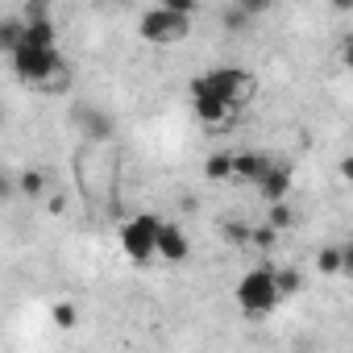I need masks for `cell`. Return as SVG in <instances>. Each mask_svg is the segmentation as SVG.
Returning <instances> with one entry per match:
<instances>
[{"label":"cell","instance_id":"cell-3","mask_svg":"<svg viewBox=\"0 0 353 353\" xmlns=\"http://www.w3.org/2000/svg\"><path fill=\"white\" fill-rule=\"evenodd\" d=\"M137 34H141V42H150V46H179V42L192 34V13H174V9H166V5H154L150 13H141Z\"/></svg>","mask_w":353,"mask_h":353},{"label":"cell","instance_id":"cell-9","mask_svg":"<svg viewBox=\"0 0 353 353\" xmlns=\"http://www.w3.org/2000/svg\"><path fill=\"white\" fill-rule=\"evenodd\" d=\"M233 170H237V150H216L204 162V179L208 183H233Z\"/></svg>","mask_w":353,"mask_h":353},{"label":"cell","instance_id":"cell-21","mask_svg":"<svg viewBox=\"0 0 353 353\" xmlns=\"http://www.w3.org/2000/svg\"><path fill=\"white\" fill-rule=\"evenodd\" d=\"M336 54H341V67H345V71H353V34H345V38H341Z\"/></svg>","mask_w":353,"mask_h":353},{"label":"cell","instance_id":"cell-11","mask_svg":"<svg viewBox=\"0 0 353 353\" xmlns=\"http://www.w3.org/2000/svg\"><path fill=\"white\" fill-rule=\"evenodd\" d=\"M21 42H26V17H9L5 26H0V50L13 54Z\"/></svg>","mask_w":353,"mask_h":353},{"label":"cell","instance_id":"cell-4","mask_svg":"<svg viewBox=\"0 0 353 353\" xmlns=\"http://www.w3.org/2000/svg\"><path fill=\"white\" fill-rule=\"evenodd\" d=\"M200 83L212 88V92H216L225 104H233L237 112L258 96V79H254V71H245V67H212V71L200 75Z\"/></svg>","mask_w":353,"mask_h":353},{"label":"cell","instance_id":"cell-5","mask_svg":"<svg viewBox=\"0 0 353 353\" xmlns=\"http://www.w3.org/2000/svg\"><path fill=\"white\" fill-rule=\"evenodd\" d=\"M188 88H192V112H196V121H204L208 129H221L225 121H233V117H237V108H233V104H225L212 88H204V83H200V75H196Z\"/></svg>","mask_w":353,"mask_h":353},{"label":"cell","instance_id":"cell-7","mask_svg":"<svg viewBox=\"0 0 353 353\" xmlns=\"http://www.w3.org/2000/svg\"><path fill=\"white\" fill-rule=\"evenodd\" d=\"M192 258V237L183 233V225H174V221H162V233H158V262H170V266H179Z\"/></svg>","mask_w":353,"mask_h":353},{"label":"cell","instance_id":"cell-15","mask_svg":"<svg viewBox=\"0 0 353 353\" xmlns=\"http://www.w3.org/2000/svg\"><path fill=\"white\" fill-rule=\"evenodd\" d=\"M266 221H270V225H274L279 233H287V229H291V225H295L299 216H295V208H291L287 200H279V204H266Z\"/></svg>","mask_w":353,"mask_h":353},{"label":"cell","instance_id":"cell-10","mask_svg":"<svg viewBox=\"0 0 353 353\" xmlns=\"http://www.w3.org/2000/svg\"><path fill=\"white\" fill-rule=\"evenodd\" d=\"M316 270H320L324 279H345V245H320Z\"/></svg>","mask_w":353,"mask_h":353},{"label":"cell","instance_id":"cell-20","mask_svg":"<svg viewBox=\"0 0 353 353\" xmlns=\"http://www.w3.org/2000/svg\"><path fill=\"white\" fill-rule=\"evenodd\" d=\"M237 5H241V9H245V13H250L254 21H258V17H266V13H270V9L279 5V0H237Z\"/></svg>","mask_w":353,"mask_h":353},{"label":"cell","instance_id":"cell-2","mask_svg":"<svg viewBox=\"0 0 353 353\" xmlns=\"http://www.w3.org/2000/svg\"><path fill=\"white\" fill-rule=\"evenodd\" d=\"M158 233H162V216L158 212H133L121 221L117 229V245L133 266H150L158 262Z\"/></svg>","mask_w":353,"mask_h":353},{"label":"cell","instance_id":"cell-23","mask_svg":"<svg viewBox=\"0 0 353 353\" xmlns=\"http://www.w3.org/2000/svg\"><path fill=\"white\" fill-rule=\"evenodd\" d=\"M336 170H341V183H345V188H353V154H345Z\"/></svg>","mask_w":353,"mask_h":353},{"label":"cell","instance_id":"cell-18","mask_svg":"<svg viewBox=\"0 0 353 353\" xmlns=\"http://www.w3.org/2000/svg\"><path fill=\"white\" fill-rule=\"evenodd\" d=\"M279 287H283V299L287 295H299L303 291V274L295 266H279Z\"/></svg>","mask_w":353,"mask_h":353},{"label":"cell","instance_id":"cell-26","mask_svg":"<svg viewBox=\"0 0 353 353\" xmlns=\"http://www.w3.org/2000/svg\"><path fill=\"white\" fill-rule=\"evenodd\" d=\"M104 5H112V9H125V5H133V0H104Z\"/></svg>","mask_w":353,"mask_h":353},{"label":"cell","instance_id":"cell-17","mask_svg":"<svg viewBox=\"0 0 353 353\" xmlns=\"http://www.w3.org/2000/svg\"><path fill=\"white\" fill-rule=\"evenodd\" d=\"M279 245V229L270 225V221H262V225H254V237H250V250H274Z\"/></svg>","mask_w":353,"mask_h":353},{"label":"cell","instance_id":"cell-12","mask_svg":"<svg viewBox=\"0 0 353 353\" xmlns=\"http://www.w3.org/2000/svg\"><path fill=\"white\" fill-rule=\"evenodd\" d=\"M83 129H88V137L100 145V141H112V121L104 117V112H96V108H83Z\"/></svg>","mask_w":353,"mask_h":353},{"label":"cell","instance_id":"cell-14","mask_svg":"<svg viewBox=\"0 0 353 353\" xmlns=\"http://www.w3.org/2000/svg\"><path fill=\"white\" fill-rule=\"evenodd\" d=\"M17 188H21V196H30V200H38V196L46 192V170H38V166H30V170H21V179H17Z\"/></svg>","mask_w":353,"mask_h":353},{"label":"cell","instance_id":"cell-22","mask_svg":"<svg viewBox=\"0 0 353 353\" xmlns=\"http://www.w3.org/2000/svg\"><path fill=\"white\" fill-rule=\"evenodd\" d=\"M158 5H166V9H174V13H192V17H196L200 0H158Z\"/></svg>","mask_w":353,"mask_h":353},{"label":"cell","instance_id":"cell-1","mask_svg":"<svg viewBox=\"0 0 353 353\" xmlns=\"http://www.w3.org/2000/svg\"><path fill=\"white\" fill-rule=\"evenodd\" d=\"M237 312L250 320H266L279 303H283V287H279V266H254L237 279L233 287Z\"/></svg>","mask_w":353,"mask_h":353},{"label":"cell","instance_id":"cell-25","mask_svg":"<svg viewBox=\"0 0 353 353\" xmlns=\"http://www.w3.org/2000/svg\"><path fill=\"white\" fill-rule=\"evenodd\" d=\"M345 279H353V241H345Z\"/></svg>","mask_w":353,"mask_h":353},{"label":"cell","instance_id":"cell-24","mask_svg":"<svg viewBox=\"0 0 353 353\" xmlns=\"http://www.w3.org/2000/svg\"><path fill=\"white\" fill-rule=\"evenodd\" d=\"M328 9L341 13V17H353V0H328Z\"/></svg>","mask_w":353,"mask_h":353},{"label":"cell","instance_id":"cell-6","mask_svg":"<svg viewBox=\"0 0 353 353\" xmlns=\"http://www.w3.org/2000/svg\"><path fill=\"white\" fill-rule=\"evenodd\" d=\"M291 188H295V170H291V162L274 158V166L262 174V183H258L254 192L262 196V204H279V200H287V196H291Z\"/></svg>","mask_w":353,"mask_h":353},{"label":"cell","instance_id":"cell-13","mask_svg":"<svg viewBox=\"0 0 353 353\" xmlns=\"http://www.w3.org/2000/svg\"><path fill=\"white\" fill-rule=\"evenodd\" d=\"M221 237H225L229 245H237V250H250L254 225H245V221H221Z\"/></svg>","mask_w":353,"mask_h":353},{"label":"cell","instance_id":"cell-16","mask_svg":"<svg viewBox=\"0 0 353 353\" xmlns=\"http://www.w3.org/2000/svg\"><path fill=\"white\" fill-rule=\"evenodd\" d=\"M221 26H225L229 34H245V30L254 26V17H250V13H245L241 5H229V9L221 13Z\"/></svg>","mask_w":353,"mask_h":353},{"label":"cell","instance_id":"cell-8","mask_svg":"<svg viewBox=\"0 0 353 353\" xmlns=\"http://www.w3.org/2000/svg\"><path fill=\"white\" fill-rule=\"evenodd\" d=\"M274 166V154L266 150H237V170H233V183H245V188H258L262 174Z\"/></svg>","mask_w":353,"mask_h":353},{"label":"cell","instance_id":"cell-19","mask_svg":"<svg viewBox=\"0 0 353 353\" xmlns=\"http://www.w3.org/2000/svg\"><path fill=\"white\" fill-rule=\"evenodd\" d=\"M50 320H54L59 328H75V324H79V307H75V303H54V307H50Z\"/></svg>","mask_w":353,"mask_h":353}]
</instances>
